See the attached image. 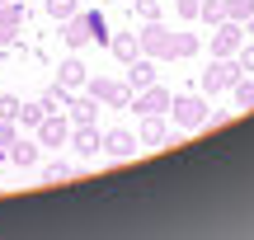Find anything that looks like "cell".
Returning <instances> with one entry per match:
<instances>
[{
  "label": "cell",
  "instance_id": "1",
  "mask_svg": "<svg viewBox=\"0 0 254 240\" xmlns=\"http://www.w3.org/2000/svg\"><path fill=\"white\" fill-rule=\"evenodd\" d=\"M62 38H66V47H85V43H99V47H109V19L99 14V9H75L71 19H62Z\"/></svg>",
  "mask_w": 254,
  "mask_h": 240
},
{
  "label": "cell",
  "instance_id": "2",
  "mask_svg": "<svg viewBox=\"0 0 254 240\" xmlns=\"http://www.w3.org/2000/svg\"><path fill=\"white\" fill-rule=\"evenodd\" d=\"M170 118H174V127H184V132H198V127H207V118H212V104L202 99V94H174V99H170Z\"/></svg>",
  "mask_w": 254,
  "mask_h": 240
},
{
  "label": "cell",
  "instance_id": "3",
  "mask_svg": "<svg viewBox=\"0 0 254 240\" xmlns=\"http://www.w3.org/2000/svg\"><path fill=\"white\" fill-rule=\"evenodd\" d=\"M85 94H94L104 109H132V85L113 80V75H90L85 80Z\"/></svg>",
  "mask_w": 254,
  "mask_h": 240
},
{
  "label": "cell",
  "instance_id": "4",
  "mask_svg": "<svg viewBox=\"0 0 254 240\" xmlns=\"http://www.w3.org/2000/svg\"><path fill=\"white\" fill-rule=\"evenodd\" d=\"M136 43H141V52L155 57V61H174V28H165L160 19H151V24L136 33Z\"/></svg>",
  "mask_w": 254,
  "mask_h": 240
},
{
  "label": "cell",
  "instance_id": "5",
  "mask_svg": "<svg viewBox=\"0 0 254 240\" xmlns=\"http://www.w3.org/2000/svg\"><path fill=\"white\" fill-rule=\"evenodd\" d=\"M240 75H245V71H240L236 57H212L207 71H202V94H221V90H231Z\"/></svg>",
  "mask_w": 254,
  "mask_h": 240
},
{
  "label": "cell",
  "instance_id": "6",
  "mask_svg": "<svg viewBox=\"0 0 254 240\" xmlns=\"http://www.w3.org/2000/svg\"><path fill=\"white\" fill-rule=\"evenodd\" d=\"M240 43H245V24H236V19L212 24V57H236Z\"/></svg>",
  "mask_w": 254,
  "mask_h": 240
},
{
  "label": "cell",
  "instance_id": "7",
  "mask_svg": "<svg viewBox=\"0 0 254 240\" xmlns=\"http://www.w3.org/2000/svg\"><path fill=\"white\" fill-rule=\"evenodd\" d=\"M99 151H104V156H113V160H132L136 151H141V141H136V132L113 127V132H99Z\"/></svg>",
  "mask_w": 254,
  "mask_h": 240
},
{
  "label": "cell",
  "instance_id": "8",
  "mask_svg": "<svg viewBox=\"0 0 254 240\" xmlns=\"http://www.w3.org/2000/svg\"><path fill=\"white\" fill-rule=\"evenodd\" d=\"M24 24H28V9L19 5V0L0 5V47H14L19 33H24Z\"/></svg>",
  "mask_w": 254,
  "mask_h": 240
},
{
  "label": "cell",
  "instance_id": "9",
  "mask_svg": "<svg viewBox=\"0 0 254 240\" xmlns=\"http://www.w3.org/2000/svg\"><path fill=\"white\" fill-rule=\"evenodd\" d=\"M66 141H71V118H66V113H47V118L38 122V146H57L62 151Z\"/></svg>",
  "mask_w": 254,
  "mask_h": 240
},
{
  "label": "cell",
  "instance_id": "10",
  "mask_svg": "<svg viewBox=\"0 0 254 240\" xmlns=\"http://www.w3.org/2000/svg\"><path fill=\"white\" fill-rule=\"evenodd\" d=\"M170 99H174V94L155 80V85H146V90L132 94V109H136V113H170Z\"/></svg>",
  "mask_w": 254,
  "mask_h": 240
},
{
  "label": "cell",
  "instance_id": "11",
  "mask_svg": "<svg viewBox=\"0 0 254 240\" xmlns=\"http://www.w3.org/2000/svg\"><path fill=\"white\" fill-rule=\"evenodd\" d=\"M136 141H141V146H170V122H165V113H141Z\"/></svg>",
  "mask_w": 254,
  "mask_h": 240
},
{
  "label": "cell",
  "instance_id": "12",
  "mask_svg": "<svg viewBox=\"0 0 254 240\" xmlns=\"http://www.w3.org/2000/svg\"><path fill=\"white\" fill-rule=\"evenodd\" d=\"M66 109H71V122H75V127H99V99H94V94L75 90Z\"/></svg>",
  "mask_w": 254,
  "mask_h": 240
},
{
  "label": "cell",
  "instance_id": "13",
  "mask_svg": "<svg viewBox=\"0 0 254 240\" xmlns=\"http://www.w3.org/2000/svg\"><path fill=\"white\" fill-rule=\"evenodd\" d=\"M127 85H132V94H136V90H146V85H155V57L136 52L132 61H127Z\"/></svg>",
  "mask_w": 254,
  "mask_h": 240
},
{
  "label": "cell",
  "instance_id": "14",
  "mask_svg": "<svg viewBox=\"0 0 254 240\" xmlns=\"http://www.w3.org/2000/svg\"><path fill=\"white\" fill-rule=\"evenodd\" d=\"M85 80H90V71H85V61L80 57H66L62 66H57V85H62V90H85Z\"/></svg>",
  "mask_w": 254,
  "mask_h": 240
},
{
  "label": "cell",
  "instance_id": "15",
  "mask_svg": "<svg viewBox=\"0 0 254 240\" xmlns=\"http://www.w3.org/2000/svg\"><path fill=\"white\" fill-rule=\"evenodd\" d=\"M5 160H9V165H19V170H33V165H38V141H33V137H14Z\"/></svg>",
  "mask_w": 254,
  "mask_h": 240
},
{
  "label": "cell",
  "instance_id": "16",
  "mask_svg": "<svg viewBox=\"0 0 254 240\" xmlns=\"http://www.w3.org/2000/svg\"><path fill=\"white\" fill-rule=\"evenodd\" d=\"M71 146H75V156L90 160L99 151V127H71Z\"/></svg>",
  "mask_w": 254,
  "mask_h": 240
},
{
  "label": "cell",
  "instance_id": "17",
  "mask_svg": "<svg viewBox=\"0 0 254 240\" xmlns=\"http://www.w3.org/2000/svg\"><path fill=\"white\" fill-rule=\"evenodd\" d=\"M109 52H113V57H118V61L127 66L136 52H141V43H136V33H113V38H109Z\"/></svg>",
  "mask_w": 254,
  "mask_h": 240
},
{
  "label": "cell",
  "instance_id": "18",
  "mask_svg": "<svg viewBox=\"0 0 254 240\" xmlns=\"http://www.w3.org/2000/svg\"><path fill=\"white\" fill-rule=\"evenodd\" d=\"M198 52H202V33H174V61L198 57Z\"/></svg>",
  "mask_w": 254,
  "mask_h": 240
},
{
  "label": "cell",
  "instance_id": "19",
  "mask_svg": "<svg viewBox=\"0 0 254 240\" xmlns=\"http://www.w3.org/2000/svg\"><path fill=\"white\" fill-rule=\"evenodd\" d=\"M43 113H66V104H71V90H62V85H52V90H43Z\"/></svg>",
  "mask_w": 254,
  "mask_h": 240
},
{
  "label": "cell",
  "instance_id": "20",
  "mask_svg": "<svg viewBox=\"0 0 254 240\" xmlns=\"http://www.w3.org/2000/svg\"><path fill=\"white\" fill-rule=\"evenodd\" d=\"M231 94H236V109H254V75H240L231 85Z\"/></svg>",
  "mask_w": 254,
  "mask_h": 240
},
{
  "label": "cell",
  "instance_id": "21",
  "mask_svg": "<svg viewBox=\"0 0 254 240\" xmlns=\"http://www.w3.org/2000/svg\"><path fill=\"white\" fill-rule=\"evenodd\" d=\"M66 179H71V165H66L62 156H57V160H47V165H43V184H66Z\"/></svg>",
  "mask_w": 254,
  "mask_h": 240
},
{
  "label": "cell",
  "instance_id": "22",
  "mask_svg": "<svg viewBox=\"0 0 254 240\" xmlns=\"http://www.w3.org/2000/svg\"><path fill=\"white\" fill-rule=\"evenodd\" d=\"M198 19H202V24H221V19H226V0H202Z\"/></svg>",
  "mask_w": 254,
  "mask_h": 240
},
{
  "label": "cell",
  "instance_id": "23",
  "mask_svg": "<svg viewBox=\"0 0 254 240\" xmlns=\"http://www.w3.org/2000/svg\"><path fill=\"white\" fill-rule=\"evenodd\" d=\"M47 113H43V104H24V109H19V127L24 132H38V122H43Z\"/></svg>",
  "mask_w": 254,
  "mask_h": 240
},
{
  "label": "cell",
  "instance_id": "24",
  "mask_svg": "<svg viewBox=\"0 0 254 240\" xmlns=\"http://www.w3.org/2000/svg\"><path fill=\"white\" fill-rule=\"evenodd\" d=\"M132 9H136V19H141V24H151V19H160V14H165L160 0H132Z\"/></svg>",
  "mask_w": 254,
  "mask_h": 240
},
{
  "label": "cell",
  "instance_id": "25",
  "mask_svg": "<svg viewBox=\"0 0 254 240\" xmlns=\"http://www.w3.org/2000/svg\"><path fill=\"white\" fill-rule=\"evenodd\" d=\"M19 109H24V99H19V94H5V90H0V118L19 122Z\"/></svg>",
  "mask_w": 254,
  "mask_h": 240
},
{
  "label": "cell",
  "instance_id": "26",
  "mask_svg": "<svg viewBox=\"0 0 254 240\" xmlns=\"http://www.w3.org/2000/svg\"><path fill=\"white\" fill-rule=\"evenodd\" d=\"M254 14V0H226V19H236V24H245Z\"/></svg>",
  "mask_w": 254,
  "mask_h": 240
},
{
  "label": "cell",
  "instance_id": "27",
  "mask_svg": "<svg viewBox=\"0 0 254 240\" xmlns=\"http://www.w3.org/2000/svg\"><path fill=\"white\" fill-rule=\"evenodd\" d=\"M19 137V122H9V118H0V160L9 156V141Z\"/></svg>",
  "mask_w": 254,
  "mask_h": 240
},
{
  "label": "cell",
  "instance_id": "28",
  "mask_svg": "<svg viewBox=\"0 0 254 240\" xmlns=\"http://www.w3.org/2000/svg\"><path fill=\"white\" fill-rule=\"evenodd\" d=\"M75 9H80L75 0H47V14H52V19H71Z\"/></svg>",
  "mask_w": 254,
  "mask_h": 240
},
{
  "label": "cell",
  "instance_id": "29",
  "mask_svg": "<svg viewBox=\"0 0 254 240\" xmlns=\"http://www.w3.org/2000/svg\"><path fill=\"white\" fill-rule=\"evenodd\" d=\"M236 61H240V71H245V75H254V43H240Z\"/></svg>",
  "mask_w": 254,
  "mask_h": 240
},
{
  "label": "cell",
  "instance_id": "30",
  "mask_svg": "<svg viewBox=\"0 0 254 240\" xmlns=\"http://www.w3.org/2000/svg\"><path fill=\"white\" fill-rule=\"evenodd\" d=\"M198 5H202V0H174V14L189 24V19H198Z\"/></svg>",
  "mask_w": 254,
  "mask_h": 240
},
{
  "label": "cell",
  "instance_id": "31",
  "mask_svg": "<svg viewBox=\"0 0 254 240\" xmlns=\"http://www.w3.org/2000/svg\"><path fill=\"white\" fill-rule=\"evenodd\" d=\"M245 33H254V14H250V19H245Z\"/></svg>",
  "mask_w": 254,
  "mask_h": 240
},
{
  "label": "cell",
  "instance_id": "32",
  "mask_svg": "<svg viewBox=\"0 0 254 240\" xmlns=\"http://www.w3.org/2000/svg\"><path fill=\"white\" fill-rule=\"evenodd\" d=\"M0 5H9V0H0Z\"/></svg>",
  "mask_w": 254,
  "mask_h": 240
},
{
  "label": "cell",
  "instance_id": "33",
  "mask_svg": "<svg viewBox=\"0 0 254 240\" xmlns=\"http://www.w3.org/2000/svg\"><path fill=\"white\" fill-rule=\"evenodd\" d=\"M127 5H132V0H127Z\"/></svg>",
  "mask_w": 254,
  "mask_h": 240
}]
</instances>
